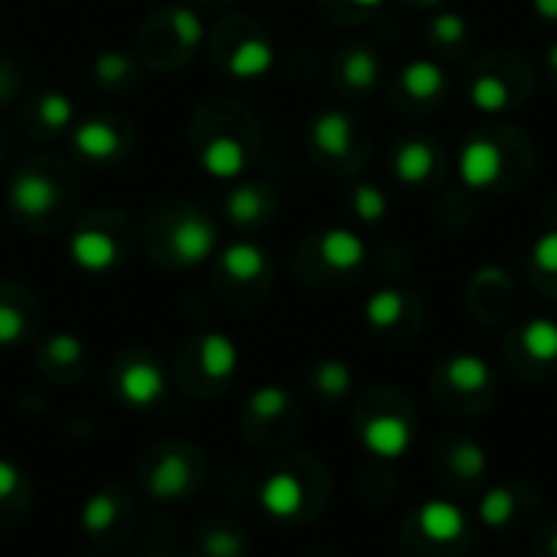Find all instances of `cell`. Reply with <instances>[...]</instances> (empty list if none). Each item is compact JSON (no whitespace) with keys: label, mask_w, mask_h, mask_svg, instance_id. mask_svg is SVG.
<instances>
[{"label":"cell","mask_w":557,"mask_h":557,"mask_svg":"<svg viewBox=\"0 0 557 557\" xmlns=\"http://www.w3.org/2000/svg\"><path fill=\"white\" fill-rule=\"evenodd\" d=\"M512 509H516V499L509 490H490L483 499H480V519L490 525V529H503L509 519H512Z\"/></svg>","instance_id":"e575fe53"},{"label":"cell","mask_w":557,"mask_h":557,"mask_svg":"<svg viewBox=\"0 0 557 557\" xmlns=\"http://www.w3.org/2000/svg\"><path fill=\"white\" fill-rule=\"evenodd\" d=\"M552 545H555V555H557V535H555V542H552Z\"/></svg>","instance_id":"f6af8a7d"},{"label":"cell","mask_w":557,"mask_h":557,"mask_svg":"<svg viewBox=\"0 0 557 557\" xmlns=\"http://www.w3.org/2000/svg\"><path fill=\"white\" fill-rule=\"evenodd\" d=\"M72 147L88 163H114L127 150V134L108 117H82L72 124Z\"/></svg>","instance_id":"277c9868"},{"label":"cell","mask_w":557,"mask_h":557,"mask_svg":"<svg viewBox=\"0 0 557 557\" xmlns=\"http://www.w3.org/2000/svg\"><path fill=\"white\" fill-rule=\"evenodd\" d=\"M535 13L548 23H557V0H532Z\"/></svg>","instance_id":"60d3db41"},{"label":"cell","mask_w":557,"mask_h":557,"mask_svg":"<svg viewBox=\"0 0 557 557\" xmlns=\"http://www.w3.org/2000/svg\"><path fill=\"white\" fill-rule=\"evenodd\" d=\"M352 137H356V127L346 111L330 108L310 121V144L326 160H346L352 150Z\"/></svg>","instance_id":"52a82bcc"},{"label":"cell","mask_w":557,"mask_h":557,"mask_svg":"<svg viewBox=\"0 0 557 557\" xmlns=\"http://www.w3.org/2000/svg\"><path fill=\"white\" fill-rule=\"evenodd\" d=\"M268 193L258 183H238L225 196V215L235 225H258L268 215Z\"/></svg>","instance_id":"d6986e66"},{"label":"cell","mask_w":557,"mask_h":557,"mask_svg":"<svg viewBox=\"0 0 557 557\" xmlns=\"http://www.w3.org/2000/svg\"><path fill=\"white\" fill-rule=\"evenodd\" d=\"M532 264L545 274H557V228L545 232L535 245H532Z\"/></svg>","instance_id":"74e56055"},{"label":"cell","mask_w":557,"mask_h":557,"mask_svg":"<svg viewBox=\"0 0 557 557\" xmlns=\"http://www.w3.org/2000/svg\"><path fill=\"white\" fill-rule=\"evenodd\" d=\"M199 372L206 382H225L238 369V346L225 333H206L199 339Z\"/></svg>","instance_id":"2e32d148"},{"label":"cell","mask_w":557,"mask_h":557,"mask_svg":"<svg viewBox=\"0 0 557 557\" xmlns=\"http://www.w3.org/2000/svg\"><path fill=\"white\" fill-rule=\"evenodd\" d=\"M26 114H29V124L36 127L33 134H42V137L72 131V124L78 121L75 101L65 91H42V95H36L29 101Z\"/></svg>","instance_id":"8fae6325"},{"label":"cell","mask_w":557,"mask_h":557,"mask_svg":"<svg viewBox=\"0 0 557 557\" xmlns=\"http://www.w3.org/2000/svg\"><path fill=\"white\" fill-rule=\"evenodd\" d=\"M522 346H525V352H529L532 359H539V362H552V359H557L555 320H545V317L529 320V323L522 326Z\"/></svg>","instance_id":"484cf974"},{"label":"cell","mask_w":557,"mask_h":557,"mask_svg":"<svg viewBox=\"0 0 557 557\" xmlns=\"http://www.w3.org/2000/svg\"><path fill=\"white\" fill-rule=\"evenodd\" d=\"M418 525H421V532H424L428 539H434V542H454V539H460V532H463V512H460L454 503L434 499V503H424V506H421Z\"/></svg>","instance_id":"ffe728a7"},{"label":"cell","mask_w":557,"mask_h":557,"mask_svg":"<svg viewBox=\"0 0 557 557\" xmlns=\"http://www.w3.org/2000/svg\"><path fill=\"white\" fill-rule=\"evenodd\" d=\"M447 379L460 392H480L490 382V366L480 356L463 352V356H457V359L447 362Z\"/></svg>","instance_id":"83f0119b"},{"label":"cell","mask_w":557,"mask_h":557,"mask_svg":"<svg viewBox=\"0 0 557 557\" xmlns=\"http://www.w3.org/2000/svg\"><path fill=\"white\" fill-rule=\"evenodd\" d=\"M434 163H437V153L428 140L421 137H411L405 144H398L395 157H392V170L401 183L408 186H421L428 183V176L434 173Z\"/></svg>","instance_id":"9a60e30c"},{"label":"cell","mask_w":557,"mask_h":557,"mask_svg":"<svg viewBox=\"0 0 557 557\" xmlns=\"http://www.w3.org/2000/svg\"><path fill=\"white\" fill-rule=\"evenodd\" d=\"M352 212H356L362 222H379V219H385V212H388V196H385L379 186H372V183H359V186L352 189Z\"/></svg>","instance_id":"1f68e13d"},{"label":"cell","mask_w":557,"mask_h":557,"mask_svg":"<svg viewBox=\"0 0 557 557\" xmlns=\"http://www.w3.org/2000/svg\"><path fill=\"white\" fill-rule=\"evenodd\" d=\"M506 170V157L499 150L496 140L490 137H470L463 147H460V180L470 186V189H490L499 183Z\"/></svg>","instance_id":"8992f818"},{"label":"cell","mask_w":557,"mask_h":557,"mask_svg":"<svg viewBox=\"0 0 557 557\" xmlns=\"http://www.w3.org/2000/svg\"><path fill=\"white\" fill-rule=\"evenodd\" d=\"M91 75H95V85H101V88H108V91H117V88L134 85L137 65H134L131 52H124V49H104V52L95 55Z\"/></svg>","instance_id":"44dd1931"},{"label":"cell","mask_w":557,"mask_h":557,"mask_svg":"<svg viewBox=\"0 0 557 557\" xmlns=\"http://www.w3.org/2000/svg\"><path fill=\"white\" fill-rule=\"evenodd\" d=\"M261 506L277 519H294L304 506V486L290 473H274L261 486Z\"/></svg>","instance_id":"e0dca14e"},{"label":"cell","mask_w":557,"mask_h":557,"mask_svg":"<svg viewBox=\"0 0 557 557\" xmlns=\"http://www.w3.org/2000/svg\"><path fill=\"white\" fill-rule=\"evenodd\" d=\"M163 245H166V258L180 268H199L202 261L212 258L215 245H219V232L215 222L193 209L183 206V212H176L163 232Z\"/></svg>","instance_id":"6da1fadb"},{"label":"cell","mask_w":557,"mask_h":557,"mask_svg":"<svg viewBox=\"0 0 557 557\" xmlns=\"http://www.w3.org/2000/svg\"><path fill=\"white\" fill-rule=\"evenodd\" d=\"M414 3H424V7H434V3H441V0H414Z\"/></svg>","instance_id":"ee69618b"},{"label":"cell","mask_w":557,"mask_h":557,"mask_svg":"<svg viewBox=\"0 0 557 557\" xmlns=\"http://www.w3.org/2000/svg\"><path fill=\"white\" fill-rule=\"evenodd\" d=\"M287 408H290V395H287L284 388H277V385L258 388V392L251 395V401H248V411H251L255 418H261V421H274V418H281Z\"/></svg>","instance_id":"d6a6232c"},{"label":"cell","mask_w":557,"mask_h":557,"mask_svg":"<svg viewBox=\"0 0 557 557\" xmlns=\"http://www.w3.org/2000/svg\"><path fill=\"white\" fill-rule=\"evenodd\" d=\"M225 69L238 82H258V78H264L274 69V46H271V39H264L258 33L238 39L228 49V55H225Z\"/></svg>","instance_id":"30bf717a"},{"label":"cell","mask_w":557,"mask_h":557,"mask_svg":"<svg viewBox=\"0 0 557 557\" xmlns=\"http://www.w3.org/2000/svg\"><path fill=\"white\" fill-rule=\"evenodd\" d=\"M454 470L463 476V480H476L486 473V450L473 441H460L454 447Z\"/></svg>","instance_id":"d590c367"},{"label":"cell","mask_w":557,"mask_h":557,"mask_svg":"<svg viewBox=\"0 0 557 557\" xmlns=\"http://www.w3.org/2000/svg\"><path fill=\"white\" fill-rule=\"evenodd\" d=\"M356 7H382L385 0H352Z\"/></svg>","instance_id":"7bdbcfd3"},{"label":"cell","mask_w":557,"mask_h":557,"mask_svg":"<svg viewBox=\"0 0 557 557\" xmlns=\"http://www.w3.org/2000/svg\"><path fill=\"white\" fill-rule=\"evenodd\" d=\"M431 36L441 42V46H457L463 36H467V20L460 13H437L431 20Z\"/></svg>","instance_id":"8d00e7d4"},{"label":"cell","mask_w":557,"mask_h":557,"mask_svg":"<svg viewBox=\"0 0 557 557\" xmlns=\"http://www.w3.org/2000/svg\"><path fill=\"white\" fill-rule=\"evenodd\" d=\"M202 557H242L245 535L238 529H206L202 532Z\"/></svg>","instance_id":"4dcf8cb0"},{"label":"cell","mask_w":557,"mask_h":557,"mask_svg":"<svg viewBox=\"0 0 557 557\" xmlns=\"http://www.w3.org/2000/svg\"><path fill=\"white\" fill-rule=\"evenodd\" d=\"M199 166L219 180V183H232L245 173L248 166V153L245 144L232 134H212L202 147H199Z\"/></svg>","instance_id":"ba28073f"},{"label":"cell","mask_w":557,"mask_h":557,"mask_svg":"<svg viewBox=\"0 0 557 557\" xmlns=\"http://www.w3.org/2000/svg\"><path fill=\"white\" fill-rule=\"evenodd\" d=\"M362 444L375 454V457H385V460H395L408 450L411 444V431L408 424L398 418V414H379L366 424L362 431Z\"/></svg>","instance_id":"4fadbf2b"},{"label":"cell","mask_w":557,"mask_h":557,"mask_svg":"<svg viewBox=\"0 0 557 557\" xmlns=\"http://www.w3.org/2000/svg\"><path fill=\"white\" fill-rule=\"evenodd\" d=\"M369 248L362 242V235H356L352 228H326L320 235V258L333 268V271H352L366 261Z\"/></svg>","instance_id":"5bb4252c"},{"label":"cell","mask_w":557,"mask_h":557,"mask_svg":"<svg viewBox=\"0 0 557 557\" xmlns=\"http://www.w3.org/2000/svg\"><path fill=\"white\" fill-rule=\"evenodd\" d=\"M114 388L117 398L131 408H153L163 398V372L153 359L147 356H131L121 362L117 375H114Z\"/></svg>","instance_id":"5b68a950"},{"label":"cell","mask_w":557,"mask_h":557,"mask_svg":"<svg viewBox=\"0 0 557 557\" xmlns=\"http://www.w3.org/2000/svg\"><path fill=\"white\" fill-rule=\"evenodd\" d=\"M193 480V457H186V450H170L153 460V470L147 473V490L157 499H176L196 486Z\"/></svg>","instance_id":"9c48e42d"},{"label":"cell","mask_w":557,"mask_h":557,"mask_svg":"<svg viewBox=\"0 0 557 557\" xmlns=\"http://www.w3.org/2000/svg\"><path fill=\"white\" fill-rule=\"evenodd\" d=\"M313 385H317L326 398H343V395L349 392V385H352V372H349L346 362L330 359V362H320V366H317Z\"/></svg>","instance_id":"f546056e"},{"label":"cell","mask_w":557,"mask_h":557,"mask_svg":"<svg viewBox=\"0 0 557 557\" xmlns=\"http://www.w3.org/2000/svg\"><path fill=\"white\" fill-rule=\"evenodd\" d=\"M121 516V506L111 493H95L85 509H82V525L91 539H104L108 532H114V522Z\"/></svg>","instance_id":"d4e9b609"},{"label":"cell","mask_w":557,"mask_h":557,"mask_svg":"<svg viewBox=\"0 0 557 557\" xmlns=\"http://www.w3.org/2000/svg\"><path fill=\"white\" fill-rule=\"evenodd\" d=\"M219 268L232 284H258L268 274V255L255 242H235L222 251Z\"/></svg>","instance_id":"7c38bea8"},{"label":"cell","mask_w":557,"mask_h":557,"mask_svg":"<svg viewBox=\"0 0 557 557\" xmlns=\"http://www.w3.org/2000/svg\"><path fill=\"white\" fill-rule=\"evenodd\" d=\"M512 101V91L509 85L499 78V75H476L473 85H470V104L483 114H499L506 111Z\"/></svg>","instance_id":"cb8c5ba5"},{"label":"cell","mask_w":557,"mask_h":557,"mask_svg":"<svg viewBox=\"0 0 557 557\" xmlns=\"http://www.w3.org/2000/svg\"><path fill=\"white\" fill-rule=\"evenodd\" d=\"M29 333V320L20 304L0 297V346H16Z\"/></svg>","instance_id":"836d02e7"},{"label":"cell","mask_w":557,"mask_h":557,"mask_svg":"<svg viewBox=\"0 0 557 557\" xmlns=\"http://www.w3.org/2000/svg\"><path fill=\"white\" fill-rule=\"evenodd\" d=\"M548 65H552V72H557V39L552 42V49H548Z\"/></svg>","instance_id":"b9f144b4"},{"label":"cell","mask_w":557,"mask_h":557,"mask_svg":"<svg viewBox=\"0 0 557 557\" xmlns=\"http://www.w3.org/2000/svg\"><path fill=\"white\" fill-rule=\"evenodd\" d=\"M7 199L20 219H46L59 206V183L52 173H46L39 166H26L13 176Z\"/></svg>","instance_id":"3957f363"},{"label":"cell","mask_w":557,"mask_h":557,"mask_svg":"<svg viewBox=\"0 0 557 557\" xmlns=\"http://www.w3.org/2000/svg\"><path fill=\"white\" fill-rule=\"evenodd\" d=\"M42 359L59 372H72V369H78L85 362V346L72 333H55V336H49V343L42 349Z\"/></svg>","instance_id":"f1b7e54d"},{"label":"cell","mask_w":557,"mask_h":557,"mask_svg":"<svg viewBox=\"0 0 557 557\" xmlns=\"http://www.w3.org/2000/svg\"><path fill=\"white\" fill-rule=\"evenodd\" d=\"M447 85V72L434 59H414L401 69V88L414 101H434Z\"/></svg>","instance_id":"ac0fdd59"},{"label":"cell","mask_w":557,"mask_h":557,"mask_svg":"<svg viewBox=\"0 0 557 557\" xmlns=\"http://www.w3.org/2000/svg\"><path fill=\"white\" fill-rule=\"evenodd\" d=\"M20 490H23V473L10 460H0V503H10Z\"/></svg>","instance_id":"f35d334b"},{"label":"cell","mask_w":557,"mask_h":557,"mask_svg":"<svg viewBox=\"0 0 557 557\" xmlns=\"http://www.w3.org/2000/svg\"><path fill=\"white\" fill-rule=\"evenodd\" d=\"M405 317V297H401V290H375L369 300H366V320H369V326H375V330H388V326H395L398 320Z\"/></svg>","instance_id":"4316f807"},{"label":"cell","mask_w":557,"mask_h":557,"mask_svg":"<svg viewBox=\"0 0 557 557\" xmlns=\"http://www.w3.org/2000/svg\"><path fill=\"white\" fill-rule=\"evenodd\" d=\"M69 258L85 274H108L124 258V242L104 225H82L69 238Z\"/></svg>","instance_id":"7a4b0ae2"},{"label":"cell","mask_w":557,"mask_h":557,"mask_svg":"<svg viewBox=\"0 0 557 557\" xmlns=\"http://www.w3.org/2000/svg\"><path fill=\"white\" fill-rule=\"evenodd\" d=\"M166 29L180 52H193L206 42V23L193 7H173L166 13Z\"/></svg>","instance_id":"7402d4cb"},{"label":"cell","mask_w":557,"mask_h":557,"mask_svg":"<svg viewBox=\"0 0 557 557\" xmlns=\"http://www.w3.org/2000/svg\"><path fill=\"white\" fill-rule=\"evenodd\" d=\"M379 72H382V65H379L375 52L366 49V46L349 49V52L343 55V65H339V75H343V82H346L352 91H369V88L379 82Z\"/></svg>","instance_id":"603a6c76"},{"label":"cell","mask_w":557,"mask_h":557,"mask_svg":"<svg viewBox=\"0 0 557 557\" xmlns=\"http://www.w3.org/2000/svg\"><path fill=\"white\" fill-rule=\"evenodd\" d=\"M13 88H16V78H13V72L7 69V62H0V101H7V98L13 95Z\"/></svg>","instance_id":"ab89813d"}]
</instances>
